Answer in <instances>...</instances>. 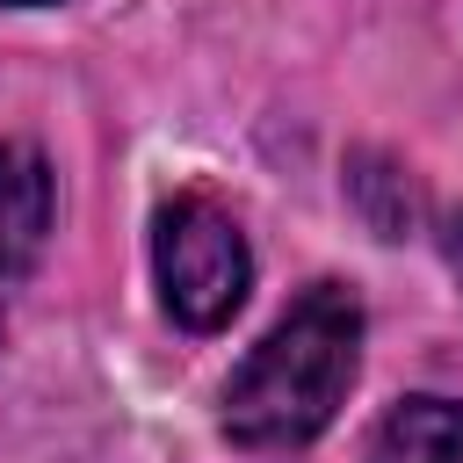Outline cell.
Masks as SVG:
<instances>
[{"label":"cell","instance_id":"obj_1","mask_svg":"<svg viewBox=\"0 0 463 463\" xmlns=\"http://www.w3.org/2000/svg\"><path fill=\"white\" fill-rule=\"evenodd\" d=\"M362 362V304L340 282H311L268 340L224 383V434L239 449H297L326 434Z\"/></svg>","mask_w":463,"mask_h":463},{"label":"cell","instance_id":"obj_2","mask_svg":"<svg viewBox=\"0 0 463 463\" xmlns=\"http://www.w3.org/2000/svg\"><path fill=\"white\" fill-rule=\"evenodd\" d=\"M152 268H159V297L181 326L195 333H217L239 304H246V282H253V253H246V232L203 203V195H181L159 210L152 224Z\"/></svg>","mask_w":463,"mask_h":463},{"label":"cell","instance_id":"obj_3","mask_svg":"<svg viewBox=\"0 0 463 463\" xmlns=\"http://www.w3.org/2000/svg\"><path fill=\"white\" fill-rule=\"evenodd\" d=\"M51 239V166L36 145L0 137V282L29 275Z\"/></svg>","mask_w":463,"mask_h":463},{"label":"cell","instance_id":"obj_4","mask_svg":"<svg viewBox=\"0 0 463 463\" xmlns=\"http://www.w3.org/2000/svg\"><path fill=\"white\" fill-rule=\"evenodd\" d=\"M369 463H463V405L456 398H405L383 412Z\"/></svg>","mask_w":463,"mask_h":463},{"label":"cell","instance_id":"obj_5","mask_svg":"<svg viewBox=\"0 0 463 463\" xmlns=\"http://www.w3.org/2000/svg\"><path fill=\"white\" fill-rule=\"evenodd\" d=\"M449 232H456V239H449V260H456V268H463V217H456V224H449Z\"/></svg>","mask_w":463,"mask_h":463},{"label":"cell","instance_id":"obj_6","mask_svg":"<svg viewBox=\"0 0 463 463\" xmlns=\"http://www.w3.org/2000/svg\"><path fill=\"white\" fill-rule=\"evenodd\" d=\"M0 7H36V0H0Z\"/></svg>","mask_w":463,"mask_h":463}]
</instances>
